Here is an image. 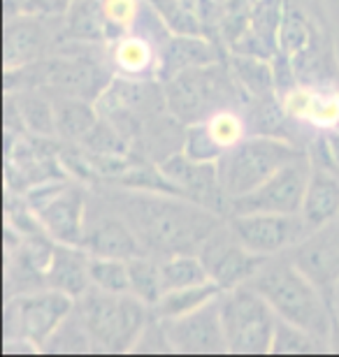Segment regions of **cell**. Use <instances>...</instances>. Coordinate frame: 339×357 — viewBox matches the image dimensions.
Returning a JSON list of instances; mask_svg holds the SVG:
<instances>
[{
    "label": "cell",
    "mask_w": 339,
    "mask_h": 357,
    "mask_svg": "<svg viewBox=\"0 0 339 357\" xmlns=\"http://www.w3.org/2000/svg\"><path fill=\"white\" fill-rule=\"evenodd\" d=\"M56 107V135L72 144H82L100 121L98 105L84 98H54Z\"/></svg>",
    "instance_id": "23"
},
{
    "label": "cell",
    "mask_w": 339,
    "mask_h": 357,
    "mask_svg": "<svg viewBox=\"0 0 339 357\" xmlns=\"http://www.w3.org/2000/svg\"><path fill=\"white\" fill-rule=\"evenodd\" d=\"M219 49L214 40L207 35H182L172 33L165 38L161 47V77L158 79H170L184 70L203 68L219 63Z\"/></svg>",
    "instance_id": "21"
},
{
    "label": "cell",
    "mask_w": 339,
    "mask_h": 357,
    "mask_svg": "<svg viewBox=\"0 0 339 357\" xmlns=\"http://www.w3.org/2000/svg\"><path fill=\"white\" fill-rule=\"evenodd\" d=\"M230 230L251 253L274 258L298 244L309 232L300 213H247V216H228Z\"/></svg>",
    "instance_id": "14"
},
{
    "label": "cell",
    "mask_w": 339,
    "mask_h": 357,
    "mask_svg": "<svg viewBox=\"0 0 339 357\" xmlns=\"http://www.w3.org/2000/svg\"><path fill=\"white\" fill-rule=\"evenodd\" d=\"M161 276H163V290H182L191 288V285H205L212 283L203 260L196 253L184 255H170V258L161 260Z\"/></svg>",
    "instance_id": "27"
},
{
    "label": "cell",
    "mask_w": 339,
    "mask_h": 357,
    "mask_svg": "<svg viewBox=\"0 0 339 357\" xmlns=\"http://www.w3.org/2000/svg\"><path fill=\"white\" fill-rule=\"evenodd\" d=\"M333 316H337V318H339V283H337L335 295H333Z\"/></svg>",
    "instance_id": "36"
},
{
    "label": "cell",
    "mask_w": 339,
    "mask_h": 357,
    "mask_svg": "<svg viewBox=\"0 0 339 357\" xmlns=\"http://www.w3.org/2000/svg\"><path fill=\"white\" fill-rule=\"evenodd\" d=\"M72 311L75 299L49 288L12 295L7 297L5 306V337L31 341L42 353L52 334L72 316Z\"/></svg>",
    "instance_id": "7"
},
{
    "label": "cell",
    "mask_w": 339,
    "mask_h": 357,
    "mask_svg": "<svg viewBox=\"0 0 339 357\" xmlns=\"http://www.w3.org/2000/svg\"><path fill=\"white\" fill-rule=\"evenodd\" d=\"M91 285L114 295H131V271L128 260L91 258Z\"/></svg>",
    "instance_id": "32"
},
{
    "label": "cell",
    "mask_w": 339,
    "mask_h": 357,
    "mask_svg": "<svg viewBox=\"0 0 339 357\" xmlns=\"http://www.w3.org/2000/svg\"><path fill=\"white\" fill-rule=\"evenodd\" d=\"M158 167H161L165 178L175 185L177 195L228 218V197L223 192L216 162L193 160L184 151H179L170 155L168 160H163Z\"/></svg>",
    "instance_id": "17"
},
{
    "label": "cell",
    "mask_w": 339,
    "mask_h": 357,
    "mask_svg": "<svg viewBox=\"0 0 339 357\" xmlns=\"http://www.w3.org/2000/svg\"><path fill=\"white\" fill-rule=\"evenodd\" d=\"M284 255L323 292L333 309V295L339 283V220L307 232Z\"/></svg>",
    "instance_id": "15"
},
{
    "label": "cell",
    "mask_w": 339,
    "mask_h": 357,
    "mask_svg": "<svg viewBox=\"0 0 339 357\" xmlns=\"http://www.w3.org/2000/svg\"><path fill=\"white\" fill-rule=\"evenodd\" d=\"M216 3H221V5H226V3H228V0H216Z\"/></svg>",
    "instance_id": "37"
},
{
    "label": "cell",
    "mask_w": 339,
    "mask_h": 357,
    "mask_svg": "<svg viewBox=\"0 0 339 357\" xmlns=\"http://www.w3.org/2000/svg\"><path fill=\"white\" fill-rule=\"evenodd\" d=\"M312 165L314 169L300 211L309 232L339 220V172L328 165Z\"/></svg>",
    "instance_id": "20"
},
{
    "label": "cell",
    "mask_w": 339,
    "mask_h": 357,
    "mask_svg": "<svg viewBox=\"0 0 339 357\" xmlns=\"http://www.w3.org/2000/svg\"><path fill=\"white\" fill-rule=\"evenodd\" d=\"M312 130L330 132L339 130V89L330 84H319L312 112L307 116V123Z\"/></svg>",
    "instance_id": "33"
},
{
    "label": "cell",
    "mask_w": 339,
    "mask_h": 357,
    "mask_svg": "<svg viewBox=\"0 0 339 357\" xmlns=\"http://www.w3.org/2000/svg\"><path fill=\"white\" fill-rule=\"evenodd\" d=\"M86 202H89V195L79 185L56 181V178L33 185L26 195V204L35 211L49 237L56 244L70 246L82 244Z\"/></svg>",
    "instance_id": "8"
},
{
    "label": "cell",
    "mask_w": 339,
    "mask_h": 357,
    "mask_svg": "<svg viewBox=\"0 0 339 357\" xmlns=\"http://www.w3.org/2000/svg\"><path fill=\"white\" fill-rule=\"evenodd\" d=\"M128 271H131V295L154 309L165 295L161 260L151 258V255H140V258L128 260Z\"/></svg>",
    "instance_id": "28"
},
{
    "label": "cell",
    "mask_w": 339,
    "mask_h": 357,
    "mask_svg": "<svg viewBox=\"0 0 339 357\" xmlns=\"http://www.w3.org/2000/svg\"><path fill=\"white\" fill-rule=\"evenodd\" d=\"M10 102L19 114L21 126L38 137L56 135V107L54 98L42 91H12L7 93Z\"/></svg>",
    "instance_id": "22"
},
{
    "label": "cell",
    "mask_w": 339,
    "mask_h": 357,
    "mask_svg": "<svg viewBox=\"0 0 339 357\" xmlns=\"http://www.w3.org/2000/svg\"><path fill=\"white\" fill-rule=\"evenodd\" d=\"M247 285L270 304L279 320L330 339L333 309L328 299L286 255L270 258Z\"/></svg>",
    "instance_id": "2"
},
{
    "label": "cell",
    "mask_w": 339,
    "mask_h": 357,
    "mask_svg": "<svg viewBox=\"0 0 339 357\" xmlns=\"http://www.w3.org/2000/svg\"><path fill=\"white\" fill-rule=\"evenodd\" d=\"M251 135L254 130H251L247 105H228L209 114L200 123L186 128L184 153L193 160L219 162L221 155L233 151Z\"/></svg>",
    "instance_id": "11"
},
{
    "label": "cell",
    "mask_w": 339,
    "mask_h": 357,
    "mask_svg": "<svg viewBox=\"0 0 339 357\" xmlns=\"http://www.w3.org/2000/svg\"><path fill=\"white\" fill-rule=\"evenodd\" d=\"M219 297L214 302L205 304L203 309L189 313V316L163 320L165 332H168V339L177 355H189V357L228 355Z\"/></svg>",
    "instance_id": "16"
},
{
    "label": "cell",
    "mask_w": 339,
    "mask_h": 357,
    "mask_svg": "<svg viewBox=\"0 0 339 357\" xmlns=\"http://www.w3.org/2000/svg\"><path fill=\"white\" fill-rule=\"evenodd\" d=\"M302 153L305 151L293 142L270 137V135H251L216 162L223 192L228 199L247 195Z\"/></svg>",
    "instance_id": "5"
},
{
    "label": "cell",
    "mask_w": 339,
    "mask_h": 357,
    "mask_svg": "<svg viewBox=\"0 0 339 357\" xmlns=\"http://www.w3.org/2000/svg\"><path fill=\"white\" fill-rule=\"evenodd\" d=\"M42 355H100V353L96 344H93V339L89 337V332L84 330V325L79 323V318L72 311V316L45 344Z\"/></svg>",
    "instance_id": "30"
},
{
    "label": "cell",
    "mask_w": 339,
    "mask_h": 357,
    "mask_svg": "<svg viewBox=\"0 0 339 357\" xmlns=\"http://www.w3.org/2000/svg\"><path fill=\"white\" fill-rule=\"evenodd\" d=\"M133 227L144 253L156 260L196 253L207 237L226 223V216L170 192L131 190L107 183L96 188Z\"/></svg>",
    "instance_id": "1"
},
{
    "label": "cell",
    "mask_w": 339,
    "mask_h": 357,
    "mask_svg": "<svg viewBox=\"0 0 339 357\" xmlns=\"http://www.w3.org/2000/svg\"><path fill=\"white\" fill-rule=\"evenodd\" d=\"M66 40L63 21L49 14H7L5 70H17L45 59Z\"/></svg>",
    "instance_id": "13"
},
{
    "label": "cell",
    "mask_w": 339,
    "mask_h": 357,
    "mask_svg": "<svg viewBox=\"0 0 339 357\" xmlns=\"http://www.w3.org/2000/svg\"><path fill=\"white\" fill-rule=\"evenodd\" d=\"M328 344H330V353L339 355V318L337 316H333V330H330Z\"/></svg>",
    "instance_id": "35"
},
{
    "label": "cell",
    "mask_w": 339,
    "mask_h": 357,
    "mask_svg": "<svg viewBox=\"0 0 339 357\" xmlns=\"http://www.w3.org/2000/svg\"><path fill=\"white\" fill-rule=\"evenodd\" d=\"M63 35L66 40L77 42H112L98 0H75L70 10L63 14Z\"/></svg>",
    "instance_id": "24"
},
{
    "label": "cell",
    "mask_w": 339,
    "mask_h": 357,
    "mask_svg": "<svg viewBox=\"0 0 339 357\" xmlns=\"http://www.w3.org/2000/svg\"><path fill=\"white\" fill-rule=\"evenodd\" d=\"M165 40H156L154 31H133L119 35L107 47V61L112 73L121 79L149 82L161 77V47Z\"/></svg>",
    "instance_id": "18"
},
{
    "label": "cell",
    "mask_w": 339,
    "mask_h": 357,
    "mask_svg": "<svg viewBox=\"0 0 339 357\" xmlns=\"http://www.w3.org/2000/svg\"><path fill=\"white\" fill-rule=\"evenodd\" d=\"M237 84L249 98H270L274 91V73L263 59L256 56H233L230 61Z\"/></svg>",
    "instance_id": "29"
},
{
    "label": "cell",
    "mask_w": 339,
    "mask_h": 357,
    "mask_svg": "<svg viewBox=\"0 0 339 357\" xmlns=\"http://www.w3.org/2000/svg\"><path fill=\"white\" fill-rule=\"evenodd\" d=\"M45 283L49 290L63 292L77 302L91 288V255L82 246L56 244L45 271Z\"/></svg>",
    "instance_id": "19"
},
{
    "label": "cell",
    "mask_w": 339,
    "mask_h": 357,
    "mask_svg": "<svg viewBox=\"0 0 339 357\" xmlns=\"http://www.w3.org/2000/svg\"><path fill=\"white\" fill-rule=\"evenodd\" d=\"M312 158L305 151L270 176L256 190L242 197L228 199V216H247V213H300L305 199L309 176H312Z\"/></svg>",
    "instance_id": "9"
},
{
    "label": "cell",
    "mask_w": 339,
    "mask_h": 357,
    "mask_svg": "<svg viewBox=\"0 0 339 357\" xmlns=\"http://www.w3.org/2000/svg\"><path fill=\"white\" fill-rule=\"evenodd\" d=\"M91 258H114V260H133L140 255H147L135 237L133 227L126 223V218L93 188L86 202L84 234L82 244Z\"/></svg>",
    "instance_id": "10"
},
{
    "label": "cell",
    "mask_w": 339,
    "mask_h": 357,
    "mask_svg": "<svg viewBox=\"0 0 339 357\" xmlns=\"http://www.w3.org/2000/svg\"><path fill=\"white\" fill-rule=\"evenodd\" d=\"M131 355H177L175 348L170 344L168 332H165V325L161 318L154 316L149 320V325L144 327L137 344L133 346Z\"/></svg>",
    "instance_id": "34"
},
{
    "label": "cell",
    "mask_w": 339,
    "mask_h": 357,
    "mask_svg": "<svg viewBox=\"0 0 339 357\" xmlns=\"http://www.w3.org/2000/svg\"><path fill=\"white\" fill-rule=\"evenodd\" d=\"M221 295V288L216 283L205 285H191V288L170 290L161 297V302L154 306V316L161 320H175L189 313L203 309L205 304L214 302Z\"/></svg>",
    "instance_id": "26"
},
{
    "label": "cell",
    "mask_w": 339,
    "mask_h": 357,
    "mask_svg": "<svg viewBox=\"0 0 339 357\" xmlns=\"http://www.w3.org/2000/svg\"><path fill=\"white\" fill-rule=\"evenodd\" d=\"M270 355H277V357H323V355H333V353H330L328 339H321L312 332L300 330V327L279 320L277 330H274V341H272Z\"/></svg>",
    "instance_id": "25"
},
{
    "label": "cell",
    "mask_w": 339,
    "mask_h": 357,
    "mask_svg": "<svg viewBox=\"0 0 339 357\" xmlns=\"http://www.w3.org/2000/svg\"><path fill=\"white\" fill-rule=\"evenodd\" d=\"M100 12L107 28H110L112 40L119 35L142 31V19L147 14V0H98Z\"/></svg>",
    "instance_id": "31"
},
{
    "label": "cell",
    "mask_w": 339,
    "mask_h": 357,
    "mask_svg": "<svg viewBox=\"0 0 339 357\" xmlns=\"http://www.w3.org/2000/svg\"><path fill=\"white\" fill-rule=\"evenodd\" d=\"M163 91L170 114L186 128L205 121L221 107L244 105L247 96L230 66L226 68L221 61L170 77L163 82Z\"/></svg>",
    "instance_id": "4"
},
{
    "label": "cell",
    "mask_w": 339,
    "mask_h": 357,
    "mask_svg": "<svg viewBox=\"0 0 339 357\" xmlns=\"http://www.w3.org/2000/svg\"><path fill=\"white\" fill-rule=\"evenodd\" d=\"M198 258L203 260L212 283L228 292L240 285H247L270 258L258 253H251L247 246L237 239V234L230 230L228 218L219 230H214L207 237L203 248L198 251Z\"/></svg>",
    "instance_id": "12"
},
{
    "label": "cell",
    "mask_w": 339,
    "mask_h": 357,
    "mask_svg": "<svg viewBox=\"0 0 339 357\" xmlns=\"http://www.w3.org/2000/svg\"><path fill=\"white\" fill-rule=\"evenodd\" d=\"M75 316L100 355H131L154 309L133 295H114L91 285L75 302Z\"/></svg>",
    "instance_id": "3"
},
{
    "label": "cell",
    "mask_w": 339,
    "mask_h": 357,
    "mask_svg": "<svg viewBox=\"0 0 339 357\" xmlns=\"http://www.w3.org/2000/svg\"><path fill=\"white\" fill-rule=\"evenodd\" d=\"M221 320L226 332L228 355L233 357H265L272 351L274 330H277V313L270 304L251 290L240 285L228 292H221Z\"/></svg>",
    "instance_id": "6"
}]
</instances>
